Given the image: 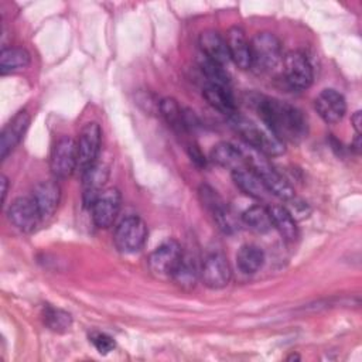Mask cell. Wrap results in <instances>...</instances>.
Returning a JSON list of instances; mask_svg holds the SVG:
<instances>
[{
	"instance_id": "30",
	"label": "cell",
	"mask_w": 362,
	"mask_h": 362,
	"mask_svg": "<svg viewBox=\"0 0 362 362\" xmlns=\"http://www.w3.org/2000/svg\"><path fill=\"white\" fill-rule=\"evenodd\" d=\"M211 215H212L218 229L221 232H223L225 235H232L239 230L238 219L226 202L222 206H219L216 211H214Z\"/></svg>"
},
{
	"instance_id": "9",
	"label": "cell",
	"mask_w": 362,
	"mask_h": 362,
	"mask_svg": "<svg viewBox=\"0 0 362 362\" xmlns=\"http://www.w3.org/2000/svg\"><path fill=\"white\" fill-rule=\"evenodd\" d=\"M78 164L76 141L64 136L55 141L49 156V168L55 178L65 180L74 174Z\"/></svg>"
},
{
	"instance_id": "14",
	"label": "cell",
	"mask_w": 362,
	"mask_h": 362,
	"mask_svg": "<svg viewBox=\"0 0 362 362\" xmlns=\"http://www.w3.org/2000/svg\"><path fill=\"white\" fill-rule=\"evenodd\" d=\"M30 115L25 110L18 112L3 129L0 137V157L4 160L21 141L28 126H30Z\"/></svg>"
},
{
	"instance_id": "35",
	"label": "cell",
	"mask_w": 362,
	"mask_h": 362,
	"mask_svg": "<svg viewBox=\"0 0 362 362\" xmlns=\"http://www.w3.org/2000/svg\"><path fill=\"white\" fill-rule=\"evenodd\" d=\"M0 184H1V202H4L7 192H8V180L4 174H1V177H0Z\"/></svg>"
},
{
	"instance_id": "32",
	"label": "cell",
	"mask_w": 362,
	"mask_h": 362,
	"mask_svg": "<svg viewBox=\"0 0 362 362\" xmlns=\"http://www.w3.org/2000/svg\"><path fill=\"white\" fill-rule=\"evenodd\" d=\"M89 341L96 348V351L99 354H102V355H107L116 346V342H115V339L110 335H107L105 332H99V331L90 332L89 334Z\"/></svg>"
},
{
	"instance_id": "34",
	"label": "cell",
	"mask_w": 362,
	"mask_h": 362,
	"mask_svg": "<svg viewBox=\"0 0 362 362\" xmlns=\"http://www.w3.org/2000/svg\"><path fill=\"white\" fill-rule=\"evenodd\" d=\"M351 122H352V126H354L356 134H361V132H362V113H361V110H356L352 115Z\"/></svg>"
},
{
	"instance_id": "17",
	"label": "cell",
	"mask_w": 362,
	"mask_h": 362,
	"mask_svg": "<svg viewBox=\"0 0 362 362\" xmlns=\"http://www.w3.org/2000/svg\"><path fill=\"white\" fill-rule=\"evenodd\" d=\"M33 198L41 212L42 219L49 218L58 208L61 199V188L54 180L41 181L34 187Z\"/></svg>"
},
{
	"instance_id": "15",
	"label": "cell",
	"mask_w": 362,
	"mask_h": 362,
	"mask_svg": "<svg viewBox=\"0 0 362 362\" xmlns=\"http://www.w3.org/2000/svg\"><path fill=\"white\" fill-rule=\"evenodd\" d=\"M229 59L240 69H249L252 66L250 44L240 27H230L225 37Z\"/></svg>"
},
{
	"instance_id": "16",
	"label": "cell",
	"mask_w": 362,
	"mask_h": 362,
	"mask_svg": "<svg viewBox=\"0 0 362 362\" xmlns=\"http://www.w3.org/2000/svg\"><path fill=\"white\" fill-rule=\"evenodd\" d=\"M107 167L100 163H95L90 168L82 173V199L85 206L90 208L93 201L103 191V185L107 181Z\"/></svg>"
},
{
	"instance_id": "2",
	"label": "cell",
	"mask_w": 362,
	"mask_h": 362,
	"mask_svg": "<svg viewBox=\"0 0 362 362\" xmlns=\"http://www.w3.org/2000/svg\"><path fill=\"white\" fill-rule=\"evenodd\" d=\"M232 127L242 137V140L257 153L264 156H280L286 151L284 143L280 141L267 129L259 127L252 120L239 116L238 113L229 117Z\"/></svg>"
},
{
	"instance_id": "20",
	"label": "cell",
	"mask_w": 362,
	"mask_h": 362,
	"mask_svg": "<svg viewBox=\"0 0 362 362\" xmlns=\"http://www.w3.org/2000/svg\"><path fill=\"white\" fill-rule=\"evenodd\" d=\"M269 209L272 226L277 229L280 236L287 242H294L298 238L297 219L291 215L287 206L272 205Z\"/></svg>"
},
{
	"instance_id": "27",
	"label": "cell",
	"mask_w": 362,
	"mask_h": 362,
	"mask_svg": "<svg viewBox=\"0 0 362 362\" xmlns=\"http://www.w3.org/2000/svg\"><path fill=\"white\" fill-rule=\"evenodd\" d=\"M42 320H44V324L51 331H55V332H64L72 324V317L69 313L61 308H55L49 304H45L42 308Z\"/></svg>"
},
{
	"instance_id": "36",
	"label": "cell",
	"mask_w": 362,
	"mask_h": 362,
	"mask_svg": "<svg viewBox=\"0 0 362 362\" xmlns=\"http://www.w3.org/2000/svg\"><path fill=\"white\" fill-rule=\"evenodd\" d=\"M354 150L356 151V153H359L361 151V134H356V137H355V141H354Z\"/></svg>"
},
{
	"instance_id": "1",
	"label": "cell",
	"mask_w": 362,
	"mask_h": 362,
	"mask_svg": "<svg viewBox=\"0 0 362 362\" xmlns=\"http://www.w3.org/2000/svg\"><path fill=\"white\" fill-rule=\"evenodd\" d=\"M255 103L266 129L280 141L298 143L307 136V120L296 106L267 96H259Z\"/></svg>"
},
{
	"instance_id": "23",
	"label": "cell",
	"mask_w": 362,
	"mask_h": 362,
	"mask_svg": "<svg viewBox=\"0 0 362 362\" xmlns=\"http://www.w3.org/2000/svg\"><path fill=\"white\" fill-rule=\"evenodd\" d=\"M264 263V252L252 243L240 246L236 253V264L238 269L243 274H253L262 269Z\"/></svg>"
},
{
	"instance_id": "13",
	"label": "cell",
	"mask_w": 362,
	"mask_h": 362,
	"mask_svg": "<svg viewBox=\"0 0 362 362\" xmlns=\"http://www.w3.org/2000/svg\"><path fill=\"white\" fill-rule=\"evenodd\" d=\"M314 107L320 117L328 123H339L346 113V102L342 93L332 88L322 89L314 99Z\"/></svg>"
},
{
	"instance_id": "6",
	"label": "cell",
	"mask_w": 362,
	"mask_h": 362,
	"mask_svg": "<svg viewBox=\"0 0 362 362\" xmlns=\"http://www.w3.org/2000/svg\"><path fill=\"white\" fill-rule=\"evenodd\" d=\"M283 76L290 89L305 90L313 83L314 72L308 58L303 52L290 51L283 59Z\"/></svg>"
},
{
	"instance_id": "4",
	"label": "cell",
	"mask_w": 362,
	"mask_h": 362,
	"mask_svg": "<svg viewBox=\"0 0 362 362\" xmlns=\"http://www.w3.org/2000/svg\"><path fill=\"white\" fill-rule=\"evenodd\" d=\"M147 233L148 230L146 222L137 215H129L117 223L113 242L119 252L136 253L144 246Z\"/></svg>"
},
{
	"instance_id": "10",
	"label": "cell",
	"mask_w": 362,
	"mask_h": 362,
	"mask_svg": "<svg viewBox=\"0 0 362 362\" xmlns=\"http://www.w3.org/2000/svg\"><path fill=\"white\" fill-rule=\"evenodd\" d=\"M120 206H122L120 191L117 188L103 189L90 205L93 223L100 229H106L112 226L116 216L119 215Z\"/></svg>"
},
{
	"instance_id": "8",
	"label": "cell",
	"mask_w": 362,
	"mask_h": 362,
	"mask_svg": "<svg viewBox=\"0 0 362 362\" xmlns=\"http://www.w3.org/2000/svg\"><path fill=\"white\" fill-rule=\"evenodd\" d=\"M102 143V130L96 122L86 123L76 140V151H78V164L76 170L82 174L88 168H90L95 163H98V156L100 151Z\"/></svg>"
},
{
	"instance_id": "22",
	"label": "cell",
	"mask_w": 362,
	"mask_h": 362,
	"mask_svg": "<svg viewBox=\"0 0 362 362\" xmlns=\"http://www.w3.org/2000/svg\"><path fill=\"white\" fill-rule=\"evenodd\" d=\"M232 180H233L235 185L243 194H246L252 198L262 199L267 194V189L264 188L262 180L259 178V175L250 167H243V168L233 170L232 171Z\"/></svg>"
},
{
	"instance_id": "21",
	"label": "cell",
	"mask_w": 362,
	"mask_h": 362,
	"mask_svg": "<svg viewBox=\"0 0 362 362\" xmlns=\"http://www.w3.org/2000/svg\"><path fill=\"white\" fill-rule=\"evenodd\" d=\"M202 95H204L205 100L218 112H221L229 117L236 115L235 99L228 86L206 83L202 90Z\"/></svg>"
},
{
	"instance_id": "28",
	"label": "cell",
	"mask_w": 362,
	"mask_h": 362,
	"mask_svg": "<svg viewBox=\"0 0 362 362\" xmlns=\"http://www.w3.org/2000/svg\"><path fill=\"white\" fill-rule=\"evenodd\" d=\"M173 279L175 280V283L185 288V290H189L195 286L197 283V279H198V269H197V264L194 263V260L189 257V256H184L178 269L175 270Z\"/></svg>"
},
{
	"instance_id": "7",
	"label": "cell",
	"mask_w": 362,
	"mask_h": 362,
	"mask_svg": "<svg viewBox=\"0 0 362 362\" xmlns=\"http://www.w3.org/2000/svg\"><path fill=\"white\" fill-rule=\"evenodd\" d=\"M184 257L181 245L175 239H167L148 256L150 270L160 277H173Z\"/></svg>"
},
{
	"instance_id": "29",
	"label": "cell",
	"mask_w": 362,
	"mask_h": 362,
	"mask_svg": "<svg viewBox=\"0 0 362 362\" xmlns=\"http://www.w3.org/2000/svg\"><path fill=\"white\" fill-rule=\"evenodd\" d=\"M199 69L201 72L205 75V78L208 79V83H214V85H222V86H228L229 83V76L225 72L223 66L216 64L215 61L201 55L199 61H198Z\"/></svg>"
},
{
	"instance_id": "25",
	"label": "cell",
	"mask_w": 362,
	"mask_h": 362,
	"mask_svg": "<svg viewBox=\"0 0 362 362\" xmlns=\"http://www.w3.org/2000/svg\"><path fill=\"white\" fill-rule=\"evenodd\" d=\"M158 112L173 130H175L178 133H184L188 129L187 116L184 115V112L181 110V107L175 99H173V98L161 99L158 102Z\"/></svg>"
},
{
	"instance_id": "24",
	"label": "cell",
	"mask_w": 362,
	"mask_h": 362,
	"mask_svg": "<svg viewBox=\"0 0 362 362\" xmlns=\"http://www.w3.org/2000/svg\"><path fill=\"white\" fill-rule=\"evenodd\" d=\"M30 54L21 47H4L0 52V71L3 75L24 69L30 65Z\"/></svg>"
},
{
	"instance_id": "5",
	"label": "cell",
	"mask_w": 362,
	"mask_h": 362,
	"mask_svg": "<svg viewBox=\"0 0 362 362\" xmlns=\"http://www.w3.org/2000/svg\"><path fill=\"white\" fill-rule=\"evenodd\" d=\"M246 161H247V167H250L259 175L267 192L284 201H290L296 197L294 188L291 187V184L279 171H276L264 158L259 156H250V157H246Z\"/></svg>"
},
{
	"instance_id": "18",
	"label": "cell",
	"mask_w": 362,
	"mask_h": 362,
	"mask_svg": "<svg viewBox=\"0 0 362 362\" xmlns=\"http://www.w3.org/2000/svg\"><path fill=\"white\" fill-rule=\"evenodd\" d=\"M198 44L202 51V55L215 61L219 65L228 64L229 54H228V47L225 38L215 30H205L199 34L198 37Z\"/></svg>"
},
{
	"instance_id": "33",
	"label": "cell",
	"mask_w": 362,
	"mask_h": 362,
	"mask_svg": "<svg viewBox=\"0 0 362 362\" xmlns=\"http://www.w3.org/2000/svg\"><path fill=\"white\" fill-rule=\"evenodd\" d=\"M189 157L191 160L198 165V167H205L206 160L202 156V153L199 151V148L197 146H189Z\"/></svg>"
},
{
	"instance_id": "3",
	"label": "cell",
	"mask_w": 362,
	"mask_h": 362,
	"mask_svg": "<svg viewBox=\"0 0 362 362\" xmlns=\"http://www.w3.org/2000/svg\"><path fill=\"white\" fill-rule=\"evenodd\" d=\"M250 44V58L252 66L257 72H269L274 69L280 61L281 55V42L272 33H257L249 41Z\"/></svg>"
},
{
	"instance_id": "12",
	"label": "cell",
	"mask_w": 362,
	"mask_h": 362,
	"mask_svg": "<svg viewBox=\"0 0 362 362\" xmlns=\"http://www.w3.org/2000/svg\"><path fill=\"white\" fill-rule=\"evenodd\" d=\"M7 218L23 232H31L42 221L41 212L33 197L16 198L7 209Z\"/></svg>"
},
{
	"instance_id": "26",
	"label": "cell",
	"mask_w": 362,
	"mask_h": 362,
	"mask_svg": "<svg viewBox=\"0 0 362 362\" xmlns=\"http://www.w3.org/2000/svg\"><path fill=\"white\" fill-rule=\"evenodd\" d=\"M242 221L252 230L264 233L272 229V219L269 209L262 205H252L242 214Z\"/></svg>"
},
{
	"instance_id": "31",
	"label": "cell",
	"mask_w": 362,
	"mask_h": 362,
	"mask_svg": "<svg viewBox=\"0 0 362 362\" xmlns=\"http://www.w3.org/2000/svg\"><path fill=\"white\" fill-rule=\"evenodd\" d=\"M198 197H199V201L202 204V206L209 211L211 214L214 211H216L221 205L225 204V201L222 199V197L208 184H202L198 189Z\"/></svg>"
},
{
	"instance_id": "37",
	"label": "cell",
	"mask_w": 362,
	"mask_h": 362,
	"mask_svg": "<svg viewBox=\"0 0 362 362\" xmlns=\"http://www.w3.org/2000/svg\"><path fill=\"white\" fill-rule=\"evenodd\" d=\"M287 359H298V356H297V355H291V356L287 358Z\"/></svg>"
},
{
	"instance_id": "11",
	"label": "cell",
	"mask_w": 362,
	"mask_h": 362,
	"mask_svg": "<svg viewBox=\"0 0 362 362\" xmlns=\"http://www.w3.org/2000/svg\"><path fill=\"white\" fill-rule=\"evenodd\" d=\"M201 280L211 290H219L229 284L232 270L223 253L215 252L205 257L201 267Z\"/></svg>"
},
{
	"instance_id": "19",
	"label": "cell",
	"mask_w": 362,
	"mask_h": 362,
	"mask_svg": "<svg viewBox=\"0 0 362 362\" xmlns=\"http://www.w3.org/2000/svg\"><path fill=\"white\" fill-rule=\"evenodd\" d=\"M209 158L216 165L228 168L230 171L247 167V161H246L243 151L226 141L215 144L211 150Z\"/></svg>"
}]
</instances>
